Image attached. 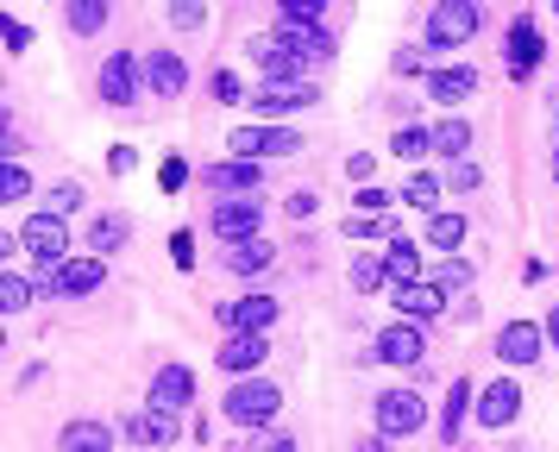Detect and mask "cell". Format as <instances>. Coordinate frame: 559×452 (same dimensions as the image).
I'll return each instance as SVG.
<instances>
[{
	"mask_svg": "<svg viewBox=\"0 0 559 452\" xmlns=\"http://www.w3.org/2000/svg\"><path fill=\"white\" fill-rule=\"evenodd\" d=\"M314 100H321L314 82H258L252 107L258 114H302V107H314Z\"/></svg>",
	"mask_w": 559,
	"mask_h": 452,
	"instance_id": "cell-14",
	"label": "cell"
},
{
	"mask_svg": "<svg viewBox=\"0 0 559 452\" xmlns=\"http://www.w3.org/2000/svg\"><path fill=\"white\" fill-rule=\"evenodd\" d=\"M207 226L227 239V246H252L258 226H264V207H258L252 195L246 201H214V214H207Z\"/></svg>",
	"mask_w": 559,
	"mask_h": 452,
	"instance_id": "cell-8",
	"label": "cell"
},
{
	"mask_svg": "<svg viewBox=\"0 0 559 452\" xmlns=\"http://www.w3.org/2000/svg\"><path fill=\"white\" fill-rule=\"evenodd\" d=\"M540 25L528 20V13H522V20L509 25V75H515V82H528L534 70H540Z\"/></svg>",
	"mask_w": 559,
	"mask_h": 452,
	"instance_id": "cell-20",
	"label": "cell"
},
{
	"mask_svg": "<svg viewBox=\"0 0 559 452\" xmlns=\"http://www.w3.org/2000/svg\"><path fill=\"white\" fill-rule=\"evenodd\" d=\"M221 415H227L233 427L258 433V427H271L283 415V390L277 383H264V377H239V383L227 390V402H221Z\"/></svg>",
	"mask_w": 559,
	"mask_h": 452,
	"instance_id": "cell-1",
	"label": "cell"
},
{
	"mask_svg": "<svg viewBox=\"0 0 559 452\" xmlns=\"http://www.w3.org/2000/svg\"><path fill=\"white\" fill-rule=\"evenodd\" d=\"M478 32V7L472 0H440L428 13V50H459Z\"/></svg>",
	"mask_w": 559,
	"mask_h": 452,
	"instance_id": "cell-5",
	"label": "cell"
},
{
	"mask_svg": "<svg viewBox=\"0 0 559 452\" xmlns=\"http://www.w3.org/2000/svg\"><path fill=\"white\" fill-rule=\"evenodd\" d=\"M102 283H107V264H102V258H70L57 276H45V289H51V296H95Z\"/></svg>",
	"mask_w": 559,
	"mask_h": 452,
	"instance_id": "cell-18",
	"label": "cell"
},
{
	"mask_svg": "<svg viewBox=\"0 0 559 452\" xmlns=\"http://www.w3.org/2000/svg\"><path fill=\"white\" fill-rule=\"evenodd\" d=\"M195 182H202V189H214V195H227V201H246L258 189V164H246V157L202 164V170H195Z\"/></svg>",
	"mask_w": 559,
	"mask_h": 452,
	"instance_id": "cell-11",
	"label": "cell"
},
{
	"mask_svg": "<svg viewBox=\"0 0 559 452\" xmlns=\"http://www.w3.org/2000/svg\"><path fill=\"white\" fill-rule=\"evenodd\" d=\"M390 151H396V157H408V164H415V157H428V151H433V132H428V126H403V132L390 139Z\"/></svg>",
	"mask_w": 559,
	"mask_h": 452,
	"instance_id": "cell-32",
	"label": "cell"
},
{
	"mask_svg": "<svg viewBox=\"0 0 559 452\" xmlns=\"http://www.w3.org/2000/svg\"><path fill=\"white\" fill-rule=\"evenodd\" d=\"M145 82H152V95L177 100L189 88V63H182L177 50H145Z\"/></svg>",
	"mask_w": 559,
	"mask_h": 452,
	"instance_id": "cell-21",
	"label": "cell"
},
{
	"mask_svg": "<svg viewBox=\"0 0 559 452\" xmlns=\"http://www.w3.org/2000/svg\"><path fill=\"white\" fill-rule=\"evenodd\" d=\"M182 182H189V164H182V157H164V164H157V189H164V195H177Z\"/></svg>",
	"mask_w": 559,
	"mask_h": 452,
	"instance_id": "cell-39",
	"label": "cell"
},
{
	"mask_svg": "<svg viewBox=\"0 0 559 452\" xmlns=\"http://www.w3.org/2000/svg\"><path fill=\"white\" fill-rule=\"evenodd\" d=\"M554 132H559V107H554Z\"/></svg>",
	"mask_w": 559,
	"mask_h": 452,
	"instance_id": "cell-55",
	"label": "cell"
},
{
	"mask_svg": "<svg viewBox=\"0 0 559 452\" xmlns=\"http://www.w3.org/2000/svg\"><path fill=\"white\" fill-rule=\"evenodd\" d=\"M246 57H252L258 70H264V82H302V70H308V57H296V50L283 45L277 32L252 38V45H246Z\"/></svg>",
	"mask_w": 559,
	"mask_h": 452,
	"instance_id": "cell-9",
	"label": "cell"
},
{
	"mask_svg": "<svg viewBox=\"0 0 559 452\" xmlns=\"http://www.w3.org/2000/svg\"><path fill=\"white\" fill-rule=\"evenodd\" d=\"M271 258H277V246H271V239H252V246L227 251V271L233 276H258V271H271Z\"/></svg>",
	"mask_w": 559,
	"mask_h": 452,
	"instance_id": "cell-28",
	"label": "cell"
},
{
	"mask_svg": "<svg viewBox=\"0 0 559 452\" xmlns=\"http://www.w3.org/2000/svg\"><path fill=\"white\" fill-rule=\"evenodd\" d=\"M264 452H296V440H289V433H277V440H264Z\"/></svg>",
	"mask_w": 559,
	"mask_h": 452,
	"instance_id": "cell-53",
	"label": "cell"
},
{
	"mask_svg": "<svg viewBox=\"0 0 559 452\" xmlns=\"http://www.w3.org/2000/svg\"><path fill=\"white\" fill-rule=\"evenodd\" d=\"M378 283H390V276H383V258H371V251L353 258V289H358V296H371Z\"/></svg>",
	"mask_w": 559,
	"mask_h": 452,
	"instance_id": "cell-34",
	"label": "cell"
},
{
	"mask_svg": "<svg viewBox=\"0 0 559 452\" xmlns=\"http://www.w3.org/2000/svg\"><path fill=\"white\" fill-rule=\"evenodd\" d=\"M540 352H547V326L503 321V333H497V358H503V365H534Z\"/></svg>",
	"mask_w": 559,
	"mask_h": 452,
	"instance_id": "cell-13",
	"label": "cell"
},
{
	"mask_svg": "<svg viewBox=\"0 0 559 452\" xmlns=\"http://www.w3.org/2000/svg\"><path fill=\"white\" fill-rule=\"evenodd\" d=\"M346 176H353V182H365V189H371V157H353V164H346Z\"/></svg>",
	"mask_w": 559,
	"mask_h": 452,
	"instance_id": "cell-50",
	"label": "cell"
},
{
	"mask_svg": "<svg viewBox=\"0 0 559 452\" xmlns=\"http://www.w3.org/2000/svg\"><path fill=\"white\" fill-rule=\"evenodd\" d=\"M264 358H271V340H264V333H227V346H221V371L239 383V377H252Z\"/></svg>",
	"mask_w": 559,
	"mask_h": 452,
	"instance_id": "cell-16",
	"label": "cell"
},
{
	"mask_svg": "<svg viewBox=\"0 0 559 452\" xmlns=\"http://www.w3.org/2000/svg\"><path fill=\"white\" fill-rule=\"evenodd\" d=\"M383 276H390V289L421 283V251H415V239H390L383 246Z\"/></svg>",
	"mask_w": 559,
	"mask_h": 452,
	"instance_id": "cell-25",
	"label": "cell"
},
{
	"mask_svg": "<svg viewBox=\"0 0 559 452\" xmlns=\"http://www.w3.org/2000/svg\"><path fill=\"white\" fill-rule=\"evenodd\" d=\"M132 164H139V157H132V145H114V151H107V170H114V176H127Z\"/></svg>",
	"mask_w": 559,
	"mask_h": 452,
	"instance_id": "cell-48",
	"label": "cell"
},
{
	"mask_svg": "<svg viewBox=\"0 0 559 452\" xmlns=\"http://www.w3.org/2000/svg\"><path fill=\"white\" fill-rule=\"evenodd\" d=\"M472 88H478V70H465V63H440V70H428V100H440V107L465 100Z\"/></svg>",
	"mask_w": 559,
	"mask_h": 452,
	"instance_id": "cell-22",
	"label": "cell"
},
{
	"mask_svg": "<svg viewBox=\"0 0 559 452\" xmlns=\"http://www.w3.org/2000/svg\"><path fill=\"white\" fill-rule=\"evenodd\" d=\"M57 452H114V427L107 421H70L57 433Z\"/></svg>",
	"mask_w": 559,
	"mask_h": 452,
	"instance_id": "cell-26",
	"label": "cell"
},
{
	"mask_svg": "<svg viewBox=\"0 0 559 452\" xmlns=\"http://www.w3.org/2000/svg\"><path fill=\"white\" fill-rule=\"evenodd\" d=\"M127 440H132L139 452L177 447V440H182V415H170V408H152V402H145V408H132V415H127Z\"/></svg>",
	"mask_w": 559,
	"mask_h": 452,
	"instance_id": "cell-6",
	"label": "cell"
},
{
	"mask_svg": "<svg viewBox=\"0 0 559 452\" xmlns=\"http://www.w3.org/2000/svg\"><path fill=\"white\" fill-rule=\"evenodd\" d=\"M202 20H207V7H189V0L170 7V25H182V32H189V25H202Z\"/></svg>",
	"mask_w": 559,
	"mask_h": 452,
	"instance_id": "cell-45",
	"label": "cell"
},
{
	"mask_svg": "<svg viewBox=\"0 0 559 452\" xmlns=\"http://www.w3.org/2000/svg\"><path fill=\"white\" fill-rule=\"evenodd\" d=\"M547 346L559 352V301H554V308H547Z\"/></svg>",
	"mask_w": 559,
	"mask_h": 452,
	"instance_id": "cell-51",
	"label": "cell"
},
{
	"mask_svg": "<svg viewBox=\"0 0 559 452\" xmlns=\"http://www.w3.org/2000/svg\"><path fill=\"white\" fill-rule=\"evenodd\" d=\"M170 258H177V271H195V233H189V226L170 233Z\"/></svg>",
	"mask_w": 559,
	"mask_h": 452,
	"instance_id": "cell-40",
	"label": "cell"
},
{
	"mask_svg": "<svg viewBox=\"0 0 559 452\" xmlns=\"http://www.w3.org/2000/svg\"><path fill=\"white\" fill-rule=\"evenodd\" d=\"M195 396H202V390H195V371H189V365H157L152 390H145V402H152V408H170V415H182Z\"/></svg>",
	"mask_w": 559,
	"mask_h": 452,
	"instance_id": "cell-10",
	"label": "cell"
},
{
	"mask_svg": "<svg viewBox=\"0 0 559 452\" xmlns=\"http://www.w3.org/2000/svg\"><path fill=\"white\" fill-rule=\"evenodd\" d=\"M32 296H38V289H32V283H26L20 271H7V276H0V308H7V314L32 308Z\"/></svg>",
	"mask_w": 559,
	"mask_h": 452,
	"instance_id": "cell-33",
	"label": "cell"
},
{
	"mask_svg": "<svg viewBox=\"0 0 559 452\" xmlns=\"http://www.w3.org/2000/svg\"><path fill=\"white\" fill-rule=\"evenodd\" d=\"M465 415H478V390H472L465 377H453V383H447V408H440V440H447V447L459 440Z\"/></svg>",
	"mask_w": 559,
	"mask_h": 452,
	"instance_id": "cell-23",
	"label": "cell"
},
{
	"mask_svg": "<svg viewBox=\"0 0 559 452\" xmlns=\"http://www.w3.org/2000/svg\"><path fill=\"white\" fill-rule=\"evenodd\" d=\"M371 408H378V433L383 440H408L415 427L428 421V402L415 396V390H383V396H371Z\"/></svg>",
	"mask_w": 559,
	"mask_h": 452,
	"instance_id": "cell-4",
	"label": "cell"
},
{
	"mask_svg": "<svg viewBox=\"0 0 559 452\" xmlns=\"http://www.w3.org/2000/svg\"><path fill=\"white\" fill-rule=\"evenodd\" d=\"M396 201L421 207V214H440V207H433V201H440V176H428V170H421V176H408V182H403V195H396Z\"/></svg>",
	"mask_w": 559,
	"mask_h": 452,
	"instance_id": "cell-31",
	"label": "cell"
},
{
	"mask_svg": "<svg viewBox=\"0 0 559 452\" xmlns=\"http://www.w3.org/2000/svg\"><path fill=\"white\" fill-rule=\"evenodd\" d=\"M283 207H289V221H308V214H314V195H289Z\"/></svg>",
	"mask_w": 559,
	"mask_h": 452,
	"instance_id": "cell-49",
	"label": "cell"
},
{
	"mask_svg": "<svg viewBox=\"0 0 559 452\" xmlns=\"http://www.w3.org/2000/svg\"><path fill=\"white\" fill-rule=\"evenodd\" d=\"M421 70V45H396V75H415Z\"/></svg>",
	"mask_w": 559,
	"mask_h": 452,
	"instance_id": "cell-46",
	"label": "cell"
},
{
	"mask_svg": "<svg viewBox=\"0 0 559 452\" xmlns=\"http://www.w3.org/2000/svg\"><path fill=\"white\" fill-rule=\"evenodd\" d=\"M358 214H383V207H390V201H396V195H383V189H358Z\"/></svg>",
	"mask_w": 559,
	"mask_h": 452,
	"instance_id": "cell-44",
	"label": "cell"
},
{
	"mask_svg": "<svg viewBox=\"0 0 559 452\" xmlns=\"http://www.w3.org/2000/svg\"><path fill=\"white\" fill-rule=\"evenodd\" d=\"M233 157H246V164H264V157H289V151H302V132H289V126H239L227 139Z\"/></svg>",
	"mask_w": 559,
	"mask_h": 452,
	"instance_id": "cell-3",
	"label": "cell"
},
{
	"mask_svg": "<svg viewBox=\"0 0 559 452\" xmlns=\"http://www.w3.org/2000/svg\"><path fill=\"white\" fill-rule=\"evenodd\" d=\"M0 195H7V201H26V195H32L26 164H0Z\"/></svg>",
	"mask_w": 559,
	"mask_h": 452,
	"instance_id": "cell-35",
	"label": "cell"
},
{
	"mask_svg": "<svg viewBox=\"0 0 559 452\" xmlns=\"http://www.w3.org/2000/svg\"><path fill=\"white\" fill-rule=\"evenodd\" d=\"M554 182H559V145H554Z\"/></svg>",
	"mask_w": 559,
	"mask_h": 452,
	"instance_id": "cell-54",
	"label": "cell"
},
{
	"mask_svg": "<svg viewBox=\"0 0 559 452\" xmlns=\"http://www.w3.org/2000/svg\"><path fill=\"white\" fill-rule=\"evenodd\" d=\"M207 88H214V100H227V107H239V100H246V88H239V75H233V70H214V82H207Z\"/></svg>",
	"mask_w": 559,
	"mask_h": 452,
	"instance_id": "cell-42",
	"label": "cell"
},
{
	"mask_svg": "<svg viewBox=\"0 0 559 452\" xmlns=\"http://www.w3.org/2000/svg\"><path fill=\"white\" fill-rule=\"evenodd\" d=\"M515 415H522V390L509 383V377H497V383H484L478 390V421L497 433V427H515Z\"/></svg>",
	"mask_w": 559,
	"mask_h": 452,
	"instance_id": "cell-17",
	"label": "cell"
},
{
	"mask_svg": "<svg viewBox=\"0 0 559 452\" xmlns=\"http://www.w3.org/2000/svg\"><path fill=\"white\" fill-rule=\"evenodd\" d=\"M433 283H440V289H465V283H472V264H465V258H447V264L433 271Z\"/></svg>",
	"mask_w": 559,
	"mask_h": 452,
	"instance_id": "cell-41",
	"label": "cell"
},
{
	"mask_svg": "<svg viewBox=\"0 0 559 452\" xmlns=\"http://www.w3.org/2000/svg\"><path fill=\"white\" fill-rule=\"evenodd\" d=\"M127 239H132V221L127 214H114V207L88 221V251H95L102 264H107V251H127Z\"/></svg>",
	"mask_w": 559,
	"mask_h": 452,
	"instance_id": "cell-24",
	"label": "cell"
},
{
	"mask_svg": "<svg viewBox=\"0 0 559 452\" xmlns=\"http://www.w3.org/2000/svg\"><path fill=\"white\" fill-rule=\"evenodd\" d=\"M433 151H440V157H447V164H459V157H465V151H472V126L459 120V114H447V120L433 126Z\"/></svg>",
	"mask_w": 559,
	"mask_h": 452,
	"instance_id": "cell-27",
	"label": "cell"
},
{
	"mask_svg": "<svg viewBox=\"0 0 559 452\" xmlns=\"http://www.w3.org/2000/svg\"><path fill=\"white\" fill-rule=\"evenodd\" d=\"M0 38H7V50H26V45H32V32H26L20 20H7V25H0Z\"/></svg>",
	"mask_w": 559,
	"mask_h": 452,
	"instance_id": "cell-47",
	"label": "cell"
},
{
	"mask_svg": "<svg viewBox=\"0 0 559 452\" xmlns=\"http://www.w3.org/2000/svg\"><path fill=\"white\" fill-rule=\"evenodd\" d=\"M82 207V189L76 182H57L51 195H45V214H57V221H63V214H76Z\"/></svg>",
	"mask_w": 559,
	"mask_h": 452,
	"instance_id": "cell-36",
	"label": "cell"
},
{
	"mask_svg": "<svg viewBox=\"0 0 559 452\" xmlns=\"http://www.w3.org/2000/svg\"><path fill=\"white\" fill-rule=\"evenodd\" d=\"M20 246L38 258V271L57 276L63 264H70V226L57 221V214H32L26 226H20Z\"/></svg>",
	"mask_w": 559,
	"mask_h": 452,
	"instance_id": "cell-2",
	"label": "cell"
},
{
	"mask_svg": "<svg viewBox=\"0 0 559 452\" xmlns=\"http://www.w3.org/2000/svg\"><path fill=\"white\" fill-rule=\"evenodd\" d=\"M433 314H447V289L433 283V276H421V283H408V289H396V321H433Z\"/></svg>",
	"mask_w": 559,
	"mask_h": 452,
	"instance_id": "cell-19",
	"label": "cell"
},
{
	"mask_svg": "<svg viewBox=\"0 0 559 452\" xmlns=\"http://www.w3.org/2000/svg\"><path fill=\"white\" fill-rule=\"evenodd\" d=\"M358 452H390V440H383V433H371V440H358Z\"/></svg>",
	"mask_w": 559,
	"mask_h": 452,
	"instance_id": "cell-52",
	"label": "cell"
},
{
	"mask_svg": "<svg viewBox=\"0 0 559 452\" xmlns=\"http://www.w3.org/2000/svg\"><path fill=\"white\" fill-rule=\"evenodd\" d=\"M277 25H321V0H283Z\"/></svg>",
	"mask_w": 559,
	"mask_h": 452,
	"instance_id": "cell-37",
	"label": "cell"
},
{
	"mask_svg": "<svg viewBox=\"0 0 559 452\" xmlns=\"http://www.w3.org/2000/svg\"><path fill=\"white\" fill-rule=\"evenodd\" d=\"M277 321V296H239V301H221V326L227 333H264Z\"/></svg>",
	"mask_w": 559,
	"mask_h": 452,
	"instance_id": "cell-15",
	"label": "cell"
},
{
	"mask_svg": "<svg viewBox=\"0 0 559 452\" xmlns=\"http://www.w3.org/2000/svg\"><path fill=\"white\" fill-rule=\"evenodd\" d=\"M478 182H484V170L472 164V157H459V164H447V189H459V195H465V189H478Z\"/></svg>",
	"mask_w": 559,
	"mask_h": 452,
	"instance_id": "cell-38",
	"label": "cell"
},
{
	"mask_svg": "<svg viewBox=\"0 0 559 452\" xmlns=\"http://www.w3.org/2000/svg\"><path fill=\"white\" fill-rule=\"evenodd\" d=\"M383 233V214H353L346 221V239H378Z\"/></svg>",
	"mask_w": 559,
	"mask_h": 452,
	"instance_id": "cell-43",
	"label": "cell"
},
{
	"mask_svg": "<svg viewBox=\"0 0 559 452\" xmlns=\"http://www.w3.org/2000/svg\"><path fill=\"white\" fill-rule=\"evenodd\" d=\"M428 246L433 251H459L465 246V221H459V214H428Z\"/></svg>",
	"mask_w": 559,
	"mask_h": 452,
	"instance_id": "cell-29",
	"label": "cell"
},
{
	"mask_svg": "<svg viewBox=\"0 0 559 452\" xmlns=\"http://www.w3.org/2000/svg\"><path fill=\"white\" fill-rule=\"evenodd\" d=\"M139 82H145L139 50H107V63H102V100L107 107H132V100H139Z\"/></svg>",
	"mask_w": 559,
	"mask_h": 452,
	"instance_id": "cell-7",
	"label": "cell"
},
{
	"mask_svg": "<svg viewBox=\"0 0 559 452\" xmlns=\"http://www.w3.org/2000/svg\"><path fill=\"white\" fill-rule=\"evenodd\" d=\"M107 25V0H70V32L76 38H95Z\"/></svg>",
	"mask_w": 559,
	"mask_h": 452,
	"instance_id": "cell-30",
	"label": "cell"
},
{
	"mask_svg": "<svg viewBox=\"0 0 559 452\" xmlns=\"http://www.w3.org/2000/svg\"><path fill=\"white\" fill-rule=\"evenodd\" d=\"M421 352H428L421 326H415V321H390V326L378 333L371 358H383V365H421Z\"/></svg>",
	"mask_w": 559,
	"mask_h": 452,
	"instance_id": "cell-12",
	"label": "cell"
}]
</instances>
